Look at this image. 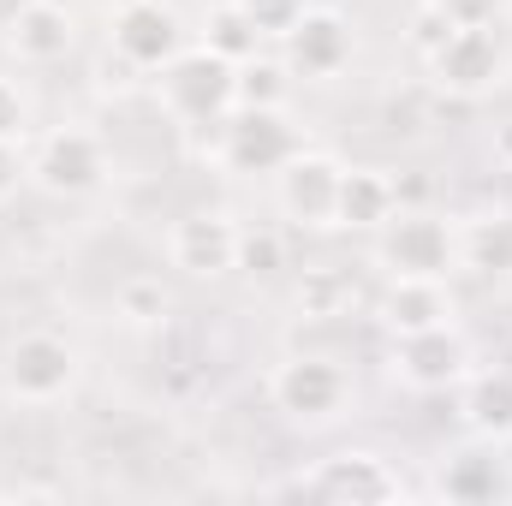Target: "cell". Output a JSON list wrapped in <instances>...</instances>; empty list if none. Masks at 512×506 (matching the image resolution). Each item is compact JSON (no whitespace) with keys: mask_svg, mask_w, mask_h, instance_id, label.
Masks as SVG:
<instances>
[{"mask_svg":"<svg viewBox=\"0 0 512 506\" xmlns=\"http://www.w3.org/2000/svg\"><path fill=\"white\" fill-rule=\"evenodd\" d=\"M155 84H161L167 114L185 120V126H209V120L221 126L239 108V66L221 60V54H209L203 42H191L179 60H167L155 72Z\"/></svg>","mask_w":512,"mask_h":506,"instance_id":"cell-1","label":"cell"},{"mask_svg":"<svg viewBox=\"0 0 512 506\" xmlns=\"http://www.w3.org/2000/svg\"><path fill=\"white\" fill-rule=\"evenodd\" d=\"M423 66H429V84L435 90H447L459 102H477V96H489L507 78V42H501L495 24H453L423 54Z\"/></svg>","mask_w":512,"mask_h":506,"instance_id":"cell-2","label":"cell"},{"mask_svg":"<svg viewBox=\"0 0 512 506\" xmlns=\"http://www.w3.org/2000/svg\"><path fill=\"white\" fill-rule=\"evenodd\" d=\"M108 48L126 72H161L191 48V24L173 0H114L108 6Z\"/></svg>","mask_w":512,"mask_h":506,"instance_id":"cell-3","label":"cell"},{"mask_svg":"<svg viewBox=\"0 0 512 506\" xmlns=\"http://www.w3.org/2000/svg\"><path fill=\"white\" fill-rule=\"evenodd\" d=\"M376 262L382 274H435L447 280L459 268V227L435 209H393L376 227Z\"/></svg>","mask_w":512,"mask_h":506,"instance_id":"cell-4","label":"cell"},{"mask_svg":"<svg viewBox=\"0 0 512 506\" xmlns=\"http://www.w3.org/2000/svg\"><path fill=\"white\" fill-rule=\"evenodd\" d=\"M24 173H30V185L48 191V197H66V203H72V197H90V191L108 185V143L84 126H60L30 149Z\"/></svg>","mask_w":512,"mask_h":506,"instance_id":"cell-5","label":"cell"},{"mask_svg":"<svg viewBox=\"0 0 512 506\" xmlns=\"http://www.w3.org/2000/svg\"><path fill=\"white\" fill-rule=\"evenodd\" d=\"M0 381H6V393L24 399V405H54V399H66L72 381H78V346H72L66 334H54V328H30V334H18V340L6 346Z\"/></svg>","mask_w":512,"mask_h":506,"instance_id":"cell-6","label":"cell"},{"mask_svg":"<svg viewBox=\"0 0 512 506\" xmlns=\"http://www.w3.org/2000/svg\"><path fill=\"white\" fill-rule=\"evenodd\" d=\"M387 370L411 393H447L471 376V340L459 334V322L441 328H417V334H393L387 346Z\"/></svg>","mask_w":512,"mask_h":506,"instance_id":"cell-7","label":"cell"},{"mask_svg":"<svg viewBox=\"0 0 512 506\" xmlns=\"http://www.w3.org/2000/svg\"><path fill=\"white\" fill-rule=\"evenodd\" d=\"M304 149V131L286 108H233L221 120V167L227 173H280Z\"/></svg>","mask_w":512,"mask_h":506,"instance_id":"cell-8","label":"cell"},{"mask_svg":"<svg viewBox=\"0 0 512 506\" xmlns=\"http://www.w3.org/2000/svg\"><path fill=\"white\" fill-rule=\"evenodd\" d=\"M268 399L274 411H286L292 423H328L346 411L352 399V376L334 364V358H316V352H298V358H280L274 376H268Z\"/></svg>","mask_w":512,"mask_h":506,"instance_id":"cell-9","label":"cell"},{"mask_svg":"<svg viewBox=\"0 0 512 506\" xmlns=\"http://www.w3.org/2000/svg\"><path fill=\"white\" fill-rule=\"evenodd\" d=\"M286 42V72L292 78H310V84H328V78H340L346 66H352V54H358V30H352V18L346 12H334V6H304V18L280 36Z\"/></svg>","mask_w":512,"mask_h":506,"instance_id":"cell-10","label":"cell"},{"mask_svg":"<svg viewBox=\"0 0 512 506\" xmlns=\"http://www.w3.org/2000/svg\"><path fill=\"white\" fill-rule=\"evenodd\" d=\"M239 221L227 209H191L167 227V262L191 280H221L239 268Z\"/></svg>","mask_w":512,"mask_h":506,"instance_id":"cell-11","label":"cell"},{"mask_svg":"<svg viewBox=\"0 0 512 506\" xmlns=\"http://www.w3.org/2000/svg\"><path fill=\"white\" fill-rule=\"evenodd\" d=\"M340 173L346 161L328 149H298L280 173H274V203L292 227H334V197H340Z\"/></svg>","mask_w":512,"mask_h":506,"instance_id":"cell-12","label":"cell"},{"mask_svg":"<svg viewBox=\"0 0 512 506\" xmlns=\"http://www.w3.org/2000/svg\"><path fill=\"white\" fill-rule=\"evenodd\" d=\"M280 495H316V501H352V506H370V501H399V477L387 471L382 453L370 447H346L334 459H322L310 477L286 483Z\"/></svg>","mask_w":512,"mask_h":506,"instance_id":"cell-13","label":"cell"},{"mask_svg":"<svg viewBox=\"0 0 512 506\" xmlns=\"http://www.w3.org/2000/svg\"><path fill=\"white\" fill-rule=\"evenodd\" d=\"M78 42V18L60 0H18L6 12V54L18 66H54Z\"/></svg>","mask_w":512,"mask_h":506,"instance_id":"cell-14","label":"cell"},{"mask_svg":"<svg viewBox=\"0 0 512 506\" xmlns=\"http://www.w3.org/2000/svg\"><path fill=\"white\" fill-rule=\"evenodd\" d=\"M459 304H453V286L435 280V274H387L382 298H376V322L387 334H417V328H441L453 322Z\"/></svg>","mask_w":512,"mask_h":506,"instance_id":"cell-15","label":"cell"},{"mask_svg":"<svg viewBox=\"0 0 512 506\" xmlns=\"http://www.w3.org/2000/svg\"><path fill=\"white\" fill-rule=\"evenodd\" d=\"M393 209H399V185L387 179L382 167H346V173H340L334 227H346V233H376Z\"/></svg>","mask_w":512,"mask_h":506,"instance_id":"cell-16","label":"cell"},{"mask_svg":"<svg viewBox=\"0 0 512 506\" xmlns=\"http://www.w3.org/2000/svg\"><path fill=\"white\" fill-rule=\"evenodd\" d=\"M459 268L483 274V280H512V215H471L459 227Z\"/></svg>","mask_w":512,"mask_h":506,"instance_id":"cell-17","label":"cell"},{"mask_svg":"<svg viewBox=\"0 0 512 506\" xmlns=\"http://www.w3.org/2000/svg\"><path fill=\"white\" fill-rule=\"evenodd\" d=\"M459 387H465L459 399L465 423L483 441H512V370H471Z\"/></svg>","mask_w":512,"mask_h":506,"instance_id":"cell-18","label":"cell"},{"mask_svg":"<svg viewBox=\"0 0 512 506\" xmlns=\"http://www.w3.org/2000/svg\"><path fill=\"white\" fill-rule=\"evenodd\" d=\"M197 42L209 48V54H221V60H233V66H245L251 54H262V30H256V18L245 12V0H215L203 18H197Z\"/></svg>","mask_w":512,"mask_h":506,"instance_id":"cell-19","label":"cell"},{"mask_svg":"<svg viewBox=\"0 0 512 506\" xmlns=\"http://www.w3.org/2000/svg\"><path fill=\"white\" fill-rule=\"evenodd\" d=\"M441 495L459 506H489L507 495V471H501V459H489V453H459V459H447V471H441Z\"/></svg>","mask_w":512,"mask_h":506,"instance_id":"cell-20","label":"cell"},{"mask_svg":"<svg viewBox=\"0 0 512 506\" xmlns=\"http://www.w3.org/2000/svg\"><path fill=\"white\" fill-rule=\"evenodd\" d=\"M286 90H292L286 60L251 54V60L239 66V108H286Z\"/></svg>","mask_w":512,"mask_h":506,"instance_id":"cell-21","label":"cell"},{"mask_svg":"<svg viewBox=\"0 0 512 506\" xmlns=\"http://www.w3.org/2000/svg\"><path fill=\"white\" fill-rule=\"evenodd\" d=\"M298 310L304 316H346L352 310V280L340 268H310L298 280Z\"/></svg>","mask_w":512,"mask_h":506,"instance_id":"cell-22","label":"cell"},{"mask_svg":"<svg viewBox=\"0 0 512 506\" xmlns=\"http://www.w3.org/2000/svg\"><path fill=\"white\" fill-rule=\"evenodd\" d=\"M114 310L126 316L131 328H155V322H167L173 298H167V286H161L155 274H137V280H126V286L114 292Z\"/></svg>","mask_w":512,"mask_h":506,"instance_id":"cell-23","label":"cell"},{"mask_svg":"<svg viewBox=\"0 0 512 506\" xmlns=\"http://www.w3.org/2000/svg\"><path fill=\"white\" fill-rule=\"evenodd\" d=\"M0 137H6V143H24V137H30V96H24V84L6 78V72H0Z\"/></svg>","mask_w":512,"mask_h":506,"instance_id":"cell-24","label":"cell"},{"mask_svg":"<svg viewBox=\"0 0 512 506\" xmlns=\"http://www.w3.org/2000/svg\"><path fill=\"white\" fill-rule=\"evenodd\" d=\"M286 262V245H280V233H239V268L245 274H274Z\"/></svg>","mask_w":512,"mask_h":506,"instance_id":"cell-25","label":"cell"},{"mask_svg":"<svg viewBox=\"0 0 512 506\" xmlns=\"http://www.w3.org/2000/svg\"><path fill=\"white\" fill-rule=\"evenodd\" d=\"M245 12L256 18L262 36H286V30L304 18V0H245Z\"/></svg>","mask_w":512,"mask_h":506,"instance_id":"cell-26","label":"cell"},{"mask_svg":"<svg viewBox=\"0 0 512 506\" xmlns=\"http://www.w3.org/2000/svg\"><path fill=\"white\" fill-rule=\"evenodd\" d=\"M447 24H495L507 0H429Z\"/></svg>","mask_w":512,"mask_h":506,"instance_id":"cell-27","label":"cell"},{"mask_svg":"<svg viewBox=\"0 0 512 506\" xmlns=\"http://www.w3.org/2000/svg\"><path fill=\"white\" fill-rule=\"evenodd\" d=\"M18 179H30V173H24V155H18V143L0 137V203L18 191Z\"/></svg>","mask_w":512,"mask_h":506,"instance_id":"cell-28","label":"cell"},{"mask_svg":"<svg viewBox=\"0 0 512 506\" xmlns=\"http://www.w3.org/2000/svg\"><path fill=\"white\" fill-rule=\"evenodd\" d=\"M495 161H501V167L512 173V120H507L501 131H495Z\"/></svg>","mask_w":512,"mask_h":506,"instance_id":"cell-29","label":"cell"}]
</instances>
